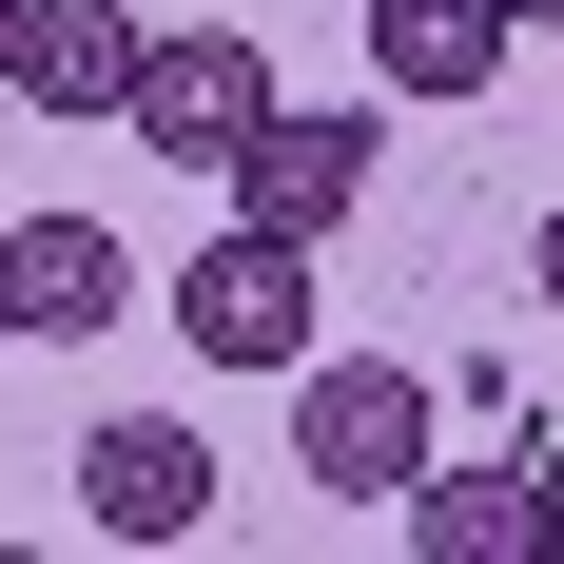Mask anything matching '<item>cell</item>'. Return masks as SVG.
Returning <instances> with one entry per match:
<instances>
[{
    "label": "cell",
    "mask_w": 564,
    "mask_h": 564,
    "mask_svg": "<svg viewBox=\"0 0 564 564\" xmlns=\"http://www.w3.org/2000/svg\"><path fill=\"white\" fill-rule=\"evenodd\" d=\"M429 429H448V409H429V370H390V350H312V370H292V467H312L332 507H409V487H429Z\"/></svg>",
    "instance_id": "1"
},
{
    "label": "cell",
    "mask_w": 564,
    "mask_h": 564,
    "mask_svg": "<svg viewBox=\"0 0 564 564\" xmlns=\"http://www.w3.org/2000/svg\"><path fill=\"white\" fill-rule=\"evenodd\" d=\"M253 117H273V58H253V20H137V98H117V137L175 175H234L253 156Z\"/></svg>",
    "instance_id": "2"
},
{
    "label": "cell",
    "mask_w": 564,
    "mask_h": 564,
    "mask_svg": "<svg viewBox=\"0 0 564 564\" xmlns=\"http://www.w3.org/2000/svg\"><path fill=\"white\" fill-rule=\"evenodd\" d=\"M175 350H195V370H312V234L215 215L195 273H175Z\"/></svg>",
    "instance_id": "3"
},
{
    "label": "cell",
    "mask_w": 564,
    "mask_h": 564,
    "mask_svg": "<svg viewBox=\"0 0 564 564\" xmlns=\"http://www.w3.org/2000/svg\"><path fill=\"white\" fill-rule=\"evenodd\" d=\"M370 175H390L370 98H273V117H253V156L215 175V215H273V234H312V253H332V234L370 215Z\"/></svg>",
    "instance_id": "4"
},
{
    "label": "cell",
    "mask_w": 564,
    "mask_h": 564,
    "mask_svg": "<svg viewBox=\"0 0 564 564\" xmlns=\"http://www.w3.org/2000/svg\"><path fill=\"white\" fill-rule=\"evenodd\" d=\"M78 525H98V545H195V525H215V448H195L175 409H117L98 448H78Z\"/></svg>",
    "instance_id": "5"
},
{
    "label": "cell",
    "mask_w": 564,
    "mask_h": 564,
    "mask_svg": "<svg viewBox=\"0 0 564 564\" xmlns=\"http://www.w3.org/2000/svg\"><path fill=\"white\" fill-rule=\"evenodd\" d=\"M390 525H409L429 564H545V448H487V467L429 448V487H409Z\"/></svg>",
    "instance_id": "6"
},
{
    "label": "cell",
    "mask_w": 564,
    "mask_h": 564,
    "mask_svg": "<svg viewBox=\"0 0 564 564\" xmlns=\"http://www.w3.org/2000/svg\"><path fill=\"white\" fill-rule=\"evenodd\" d=\"M0 292H20V350H78V332H117V312H137V253H117L98 215H20L0 234Z\"/></svg>",
    "instance_id": "7"
},
{
    "label": "cell",
    "mask_w": 564,
    "mask_h": 564,
    "mask_svg": "<svg viewBox=\"0 0 564 564\" xmlns=\"http://www.w3.org/2000/svg\"><path fill=\"white\" fill-rule=\"evenodd\" d=\"M507 0H370V98H487L507 78Z\"/></svg>",
    "instance_id": "8"
},
{
    "label": "cell",
    "mask_w": 564,
    "mask_h": 564,
    "mask_svg": "<svg viewBox=\"0 0 564 564\" xmlns=\"http://www.w3.org/2000/svg\"><path fill=\"white\" fill-rule=\"evenodd\" d=\"M137 98V0H40L20 20V117H117Z\"/></svg>",
    "instance_id": "9"
},
{
    "label": "cell",
    "mask_w": 564,
    "mask_h": 564,
    "mask_svg": "<svg viewBox=\"0 0 564 564\" xmlns=\"http://www.w3.org/2000/svg\"><path fill=\"white\" fill-rule=\"evenodd\" d=\"M525 292H545V312H564V215H545V234H525Z\"/></svg>",
    "instance_id": "10"
},
{
    "label": "cell",
    "mask_w": 564,
    "mask_h": 564,
    "mask_svg": "<svg viewBox=\"0 0 564 564\" xmlns=\"http://www.w3.org/2000/svg\"><path fill=\"white\" fill-rule=\"evenodd\" d=\"M545 564H564V429H545Z\"/></svg>",
    "instance_id": "11"
},
{
    "label": "cell",
    "mask_w": 564,
    "mask_h": 564,
    "mask_svg": "<svg viewBox=\"0 0 564 564\" xmlns=\"http://www.w3.org/2000/svg\"><path fill=\"white\" fill-rule=\"evenodd\" d=\"M20 20H40V0H0V98H20Z\"/></svg>",
    "instance_id": "12"
},
{
    "label": "cell",
    "mask_w": 564,
    "mask_h": 564,
    "mask_svg": "<svg viewBox=\"0 0 564 564\" xmlns=\"http://www.w3.org/2000/svg\"><path fill=\"white\" fill-rule=\"evenodd\" d=\"M507 20H525V40H545V20H564V0H507Z\"/></svg>",
    "instance_id": "13"
},
{
    "label": "cell",
    "mask_w": 564,
    "mask_h": 564,
    "mask_svg": "<svg viewBox=\"0 0 564 564\" xmlns=\"http://www.w3.org/2000/svg\"><path fill=\"white\" fill-rule=\"evenodd\" d=\"M0 350H20V292H0Z\"/></svg>",
    "instance_id": "14"
}]
</instances>
